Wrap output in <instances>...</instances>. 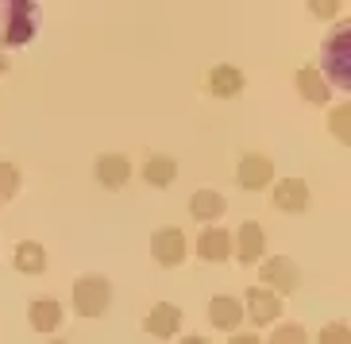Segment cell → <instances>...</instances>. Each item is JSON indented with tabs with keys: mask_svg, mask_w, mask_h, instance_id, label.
I'll use <instances>...</instances> for the list:
<instances>
[{
	"mask_svg": "<svg viewBox=\"0 0 351 344\" xmlns=\"http://www.w3.org/2000/svg\"><path fill=\"white\" fill-rule=\"evenodd\" d=\"M39 32V4L35 0H0V51L27 47Z\"/></svg>",
	"mask_w": 351,
	"mask_h": 344,
	"instance_id": "1",
	"label": "cell"
},
{
	"mask_svg": "<svg viewBox=\"0 0 351 344\" xmlns=\"http://www.w3.org/2000/svg\"><path fill=\"white\" fill-rule=\"evenodd\" d=\"M348 51H351V27H348V23H340V27L324 39V51H320V73L328 78L332 89H351Z\"/></svg>",
	"mask_w": 351,
	"mask_h": 344,
	"instance_id": "2",
	"label": "cell"
},
{
	"mask_svg": "<svg viewBox=\"0 0 351 344\" xmlns=\"http://www.w3.org/2000/svg\"><path fill=\"white\" fill-rule=\"evenodd\" d=\"M73 313H82V317H101L108 306H112V282L104 279V275H82V279L73 282Z\"/></svg>",
	"mask_w": 351,
	"mask_h": 344,
	"instance_id": "3",
	"label": "cell"
},
{
	"mask_svg": "<svg viewBox=\"0 0 351 344\" xmlns=\"http://www.w3.org/2000/svg\"><path fill=\"white\" fill-rule=\"evenodd\" d=\"M263 267H258V279H263V286H270V290H278V294H293L301 286V267L289 255H263Z\"/></svg>",
	"mask_w": 351,
	"mask_h": 344,
	"instance_id": "4",
	"label": "cell"
},
{
	"mask_svg": "<svg viewBox=\"0 0 351 344\" xmlns=\"http://www.w3.org/2000/svg\"><path fill=\"white\" fill-rule=\"evenodd\" d=\"M243 317L251 325H274L282 317V294L270 286H251L243 294Z\"/></svg>",
	"mask_w": 351,
	"mask_h": 344,
	"instance_id": "5",
	"label": "cell"
},
{
	"mask_svg": "<svg viewBox=\"0 0 351 344\" xmlns=\"http://www.w3.org/2000/svg\"><path fill=\"white\" fill-rule=\"evenodd\" d=\"M186 232L174 229V225H166V229H155L151 232V260L158 263V267H178V263L186 260Z\"/></svg>",
	"mask_w": 351,
	"mask_h": 344,
	"instance_id": "6",
	"label": "cell"
},
{
	"mask_svg": "<svg viewBox=\"0 0 351 344\" xmlns=\"http://www.w3.org/2000/svg\"><path fill=\"white\" fill-rule=\"evenodd\" d=\"M236 182H239V190H247V194L267 190L270 182H274V163H270V155H258V151L239 155V163H236Z\"/></svg>",
	"mask_w": 351,
	"mask_h": 344,
	"instance_id": "7",
	"label": "cell"
},
{
	"mask_svg": "<svg viewBox=\"0 0 351 344\" xmlns=\"http://www.w3.org/2000/svg\"><path fill=\"white\" fill-rule=\"evenodd\" d=\"M232 255H236L243 267H255L263 255H267V229L258 220H243L239 232L232 236Z\"/></svg>",
	"mask_w": 351,
	"mask_h": 344,
	"instance_id": "8",
	"label": "cell"
},
{
	"mask_svg": "<svg viewBox=\"0 0 351 344\" xmlns=\"http://www.w3.org/2000/svg\"><path fill=\"white\" fill-rule=\"evenodd\" d=\"M243 85H247V78H243V70L232 62H220L213 66V70L205 73V93L217 97V101H232V97L243 93Z\"/></svg>",
	"mask_w": 351,
	"mask_h": 344,
	"instance_id": "9",
	"label": "cell"
},
{
	"mask_svg": "<svg viewBox=\"0 0 351 344\" xmlns=\"http://www.w3.org/2000/svg\"><path fill=\"white\" fill-rule=\"evenodd\" d=\"M270 201L282 213H305L309 209V182L305 178H278V182H270Z\"/></svg>",
	"mask_w": 351,
	"mask_h": 344,
	"instance_id": "10",
	"label": "cell"
},
{
	"mask_svg": "<svg viewBox=\"0 0 351 344\" xmlns=\"http://www.w3.org/2000/svg\"><path fill=\"white\" fill-rule=\"evenodd\" d=\"M143 329H147V336H155V341H174V336L182 333V310H178L174 302L151 306L147 317H143Z\"/></svg>",
	"mask_w": 351,
	"mask_h": 344,
	"instance_id": "11",
	"label": "cell"
},
{
	"mask_svg": "<svg viewBox=\"0 0 351 344\" xmlns=\"http://www.w3.org/2000/svg\"><path fill=\"white\" fill-rule=\"evenodd\" d=\"M208 325L217 333H236L243 325V302L232 298V294H213L208 298Z\"/></svg>",
	"mask_w": 351,
	"mask_h": 344,
	"instance_id": "12",
	"label": "cell"
},
{
	"mask_svg": "<svg viewBox=\"0 0 351 344\" xmlns=\"http://www.w3.org/2000/svg\"><path fill=\"white\" fill-rule=\"evenodd\" d=\"M93 178L101 182L104 190H124L128 182H132V159H128V155H116V151H108V155H97Z\"/></svg>",
	"mask_w": 351,
	"mask_h": 344,
	"instance_id": "13",
	"label": "cell"
},
{
	"mask_svg": "<svg viewBox=\"0 0 351 344\" xmlns=\"http://www.w3.org/2000/svg\"><path fill=\"white\" fill-rule=\"evenodd\" d=\"M197 255L205 263H228V255H232V232L208 220V229L197 236Z\"/></svg>",
	"mask_w": 351,
	"mask_h": 344,
	"instance_id": "14",
	"label": "cell"
},
{
	"mask_svg": "<svg viewBox=\"0 0 351 344\" xmlns=\"http://www.w3.org/2000/svg\"><path fill=\"white\" fill-rule=\"evenodd\" d=\"M293 85H298V93H301V101L305 104H328V97H332V85H328V78L320 73V66H301L298 70V78H293Z\"/></svg>",
	"mask_w": 351,
	"mask_h": 344,
	"instance_id": "15",
	"label": "cell"
},
{
	"mask_svg": "<svg viewBox=\"0 0 351 344\" xmlns=\"http://www.w3.org/2000/svg\"><path fill=\"white\" fill-rule=\"evenodd\" d=\"M27 325H32L35 333H54L58 325H62V302H54V298H35L27 306Z\"/></svg>",
	"mask_w": 351,
	"mask_h": 344,
	"instance_id": "16",
	"label": "cell"
},
{
	"mask_svg": "<svg viewBox=\"0 0 351 344\" xmlns=\"http://www.w3.org/2000/svg\"><path fill=\"white\" fill-rule=\"evenodd\" d=\"M174 178H178V163L170 155H147L143 159V182L147 186H155V190H166V186H174Z\"/></svg>",
	"mask_w": 351,
	"mask_h": 344,
	"instance_id": "17",
	"label": "cell"
},
{
	"mask_svg": "<svg viewBox=\"0 0 351 344\" xmlns=\"http://www.w3.org/2000/svg\"><path fill=\"white\" fill-rule=\"evenodd\" d=\"M224 209H228V201H224V194H217V190H197L193 198H189V217L193 220H220L224 217Z\"/></svg>",
	"mask_w": 351,
	"mask_h": 344,
	"instance_id": "18",
	"label": "cell"
},
{
	"mask_svg": "<svg viewBox=\"0 0 351 344\" xmlns=\"http://www.w3.org/2000/svg\"><path fill=\"white\" fill-rule=\"evenodd\" d=\"M12 263H16L20 275H43L47 271V248H43L39 240H23V244H16Z\"/></svg>",
	"mask_w": 351,
	"mask_h": 344,
	"instance_id": "19",
	"label": "cell"
},
{
	"mask_svg": "<svg viewBox=\"0 0 351 344\" xmlns=\"http://www.w3.org/2000/svg\"><path fill=\"white\" fill-rule=\"evenodd\" d=\"M328 128H332V136L340 139L343 147L351 144V104H336L328 113Z\"/></svg>",
	"mask_w": 351,
	"mask_h": 344,
	"instance_id": "20",
	"label": "cell"
},
{
	"mask_svg": "<svg viewBox=\"0 0 351 344\" xmlns=\"http://www.w3.org/2000/svg\"><path fill=\"white\" fill-rule=\"evenodd\" d=\"M23 186V178H20V167L16 163H0V201L4 198H16Z\"/></svg>",
	"mask_w": 351,
	"mask_h": 344,
	"instance_id": "21",
	"label": "cell"
},
{
	"mask_svg": "<svg viewBox=\"0 0 351 344\" xmlns=\"http://www.w3.org/2000/svg\"><path fill=\"white\" fill-rule=\"evenodd\" d=\"M270 341L274 344H301V341H309V333H305V329H301V325H282V329H274V333H270Z\"/></svg>",
	"mask_w": 351,
	"mask_h": 344,
	"instance_id": "22",
	"label": "cell"
},
{
	"mask_svg": "<svg viewBox=\"0 0 351 344\" xmlns=\"http://www.w3.org/2000/svg\"><path fill=\"white\" fill-rule=\"evenodd\" d=\"M305 4H309V12L317 20H336L343 8V0H305Z\"/></svg>",
	"mask_w": 351,
	"mask_h": 344,
	"instance_id": "23",
	"label": "cell"
},
{
	"mask_svg": "<svg viewBox=\"0 0 351 344\" xmlns=\"http://www.w3.org/2000/svg\"><path fill=\"white\" fill-rule=\"evenodd\" d=\"M348 341H351V329L343 321H336L332 329H324V333H320V344H348Z\"/></svg>",
	"mask_w": 351,
	"mask_h": 344,
	"instance_id": "24",
	"label": "cell"
},
{
	"mask_svg": "<svg viewBox=\"0 0 351 344\" xmlns=\"http://www.w3.org/2000/svg\"><path fill=\"white\" fill-rule=\"evenodd\" d=\"M255 341H258L255 333H239V336H236V344H255Z\"/></svg>",
	"mask_w": 351,
	"mask_h": 344,
	"instance_id": "25",
	"label": "cell"
},
{
	"mask_svg": "<svg viewBox=\"0 0 351 344\" xmlns=\"http://www.w3.org/2000/svg\"><path fill=\"white\" fill-rule=\"evenodd\" d=\"M4 73H8V58H4V54H0V78H4Z\"/></svg>",
	"mask_w": 351,
	"mask_h": 344,
	"instance_id": "26",
	"label": "cell"
}]
</instances>
